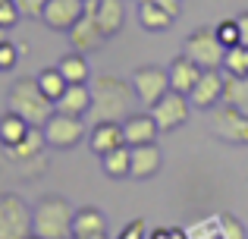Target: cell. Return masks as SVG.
<instances>
[{
  "label": "cell",
  "instance_id": "1",
  "mask_svg": "<svg viewBox=\"0 0 248 239\" xmlns=\"http://www.w3.org/2000/svg\"><path fill=\"white\" fill-rule=\"evenodd\" d=\"M135 101H139V95H135L132 82L120 79V76H101L91 85V117L123 123L132 113Z\"/></svg>",
  "mask_w": 248,
  "mask_h": 239
},
{
  "label": "cell",
  "instance_id": "2",
  "mask_svg": "<svg viewBox=\"0 0 248 239\" xmlns=\"http://www.w3.org/2000/svg\"><path fill=\"white\" fill-rule=\"evenodd\" d=\"M6 111L19 113V117H25L31 126L41 129L44 123H47V117L57 111V104L41 92L38 79H16L10 85V95H6Z\"/></svg>",
  "mask_w": 248,
  "mask_h": 239
},
{
  "label": "cell",
  "instance_id": "3",
  "mask_svg": "<svg viewBox=\"0 0 248 239\" xmlns=\"http://www.w3.org/2000/svg\"><path fill=\"white\" fill-rule=\"evenodd\" d=\"M73 205L60 195H47L31 208V230L41 239H69L73 236Z\"/></svg>",
  "mask_w": 248,
  "mask_h": 239
},
{
  "label": "cell",
  "instance_id": "4",
  "mask_svg": "<svg viewBox=\"0 0 248 239\" xmlns=\"http://www.w3.org/2000/svg\"><path fill=\"white\" fill-rule=\"evenodd\" d=\"M3 151H6V160L13 167H19L22 176H41L44 167H47V139L38 126H31V132L19 145L3 148Z\"/></svg>",
  "mask_w": 248,
  "mask_h": 239
},
{
  "label": "cell",
  "instance_id": "5",
  "mask_svg": "<svg viewBox=\"0 0 248 239\" xmlns=\"http://www.w3.org/2000/svg\"><path fill=\"white\" fill-rule=\"evenodd\" d=\"M31 233V208L13 192H0V239H29Z\"/></svg>",
  "mask_w": 248,
  "mask_h": 239
},
{
  "label": "cell",
  "instance_id": "6",
  "mask_svg": "<svg viewBox=\"0 0 248 239\" xmlns=\"http://www.w3.org/2000/svg\"><path fill=\"white\" fill-rule=\"evenodd\" d=\"M182 54L192 57L201 69H220L223 66V57H226V48L214 29H195L186 38V50Z\"/></svg>",
  "mask_w": 248,
  "mask_h": 239
},
{
  "label": "cell",
  "instance_id": "7",
  "mask_svg": "<svg viewBox=\"0 0 248 239\" xmlns=\"http://www.w3.org/2000/svg\"><path fill=\"white\" fill-rule=\"evenodd\" d=\"M41 132H44L50 148H76L85 139V123H82V117L54 111L47 117V123L41 126Z\"/></svg>",
  "mask_w": 248,
  "mask_h": 239
},
{
  "label": "cell",
  "instance_id": "8",
  "mask_svg": "<svg viewBox=\"0 0 248 239\" xmlns=\"http://www.w3.org/2000/svg\"><path fill=\"white\" fill-rule=\"evenodd\" d=\"M211 129L217 139L230 142V145H248V113L239 107H230L220 101L211 117Z\"/></svg>",
  "mask_w": 248,
  "mask_h": 239
},
{
  "label": "cell",
  "instance_id": "9",
  "mask_svg": "<svg viewBox=\"0 0 248 239\" xmlns=\"http://www.w3.org/2000/svg\"><path fill=\"white\" fill-rule=\"evenodd\" d=\"M129 82H132L135 95H139V101L145 107L157 104V101L170 92V73L160 69V66H154V63H151V66H139Z\"/></svg>",
  "mask_w": 248,
  "mask_h": 239
},
{
  "label": "cell",
  "instance_id": "10",
  "mask_svg": "<svg viewBox=\"0 0 248 239\" xmlns=\"http://www.w3.org/2000/svg\"><path fill=\"white\" fill-rule=\"evenodd\" d=\"M188 107H192V101H188V95H179V92H170L164 98L157 101V104H151L148 111H151V117L157 120L160 132H173V129H179L182 123L188 120Z\"/></svg>",
  "mask_w": 248,
  "mask_h": 239
},
{
  "label": "cell",
  "instance_id": "11",
  "mask_svg": "<svg viewBox=\"0 0 248 239\" xmlns=\"http://www.w3.org/2000/svg\"><path fill=\"white\" fill-rule=\"evenodd\" d=\"M104 41H107V35H104L101 22H97V13L85 10L82 19L69 29V44H73V50H79V54H91V50H101Z\"/></svg>",
  "mask_w": 248,
  "mask_h": 239
},
{
  "label": "cell",
  "instance_id": "12",
  "mask_svg": "<svg viewBox=\"0 0 248 239\" xmlns=\"http://www.w3.org/2000/svg\"><path fill=\"white\" fill-rule=\"evenodd\" d=\"M85 13V0H47L41 22L54 32H69Z\"/></svg>",
  "mask_w": 248,
  "mask_h": 239
},
{
  "label": "cell",
  "instance_id": "13",
  "mask_svg": "<svg viewBox=\"0 0 248 239\" xmlns=\"http://www.w3.org/2000/svg\"><path fill=\"white\" fill-rule=\"evenodd\" d=\"M188 101H192V107H198V111L217 107L220 101H223V73H220V69H204L198 85L188 95Z\"/></svg>",
  "mask_w": 248,
  "mask_h": 239
},
{
  "label": "cell",
  "instance_id": "14",
  "mask_svg": "<svg viewBox=\"0 0 248 239\" xmlns=\"http://www.w3.org/2000/svg\"><path fill=\"white\" fill-rule=\"evenodd\" d=\"M167 73H170V88H173V92L192 95V88L198 85V79H201V73H204V69H201L192 57L179 54V57H173V63H170Z\"/></svg>",
  "mask_w": 248,
  "mask_h": 239
},
{
  "label": "cell",
  "instance_id": "15",
  "mask_svg": "<svg viewBox=\"0 0 248 239\" xmlns=\"http://www.w3.org/2000/svg\"><path fill=\"white\" fill-rule=\"evenodd\" d=\"M157 120L151 117V111L148 113H129L126 120H123V135H126V145H148V142H157Z\"/></svg>",
  "mask_w": 248,
  "mask_h": 239
},
{
  "label": "cell",
  "instance_id": "16",
  "mask_svg": "<svg viewBox=\"0 0 248 239\" xmlns=\"http://www.w3.org/2000/svg\"><path fill=\"white\" fill-rule=\"evenodd\" d=\"M88 145L91 151L101 158V154L113 151V148L126 145V135H123V123H113V120H97L94 129L88 132Z\"/></svg>",
  "mask_w": 248,
  "mask_h": 239
},
{
  "label": "cell",
  "instance_id": "17",
  "mask_svg": "<svg viewBox=\"0 0 248 239\" xmlns=\"http://www.w3.org/2000/svg\"><path fill=\"white\" fill-rule=\"evenodd\" d=\"M129 148H132V173H129V176L151 179L154 173L160 170V160H164L160 148L154 145V142H148V145H129Z\"/></svg>",
  "mask_w": 248,
  "mask_h": 239
},
{
  "label": "cell",
  "instance_id": "18",
  "mask_svg": "<svg viewBox=\"0 0 248 239\" xmlns=\"http://www.w3.org/2000/svg\"><path fill=\"white\" fill-rule=\"evenodd\" d=\"M57 111L73 113V117H85V113H91V88H88V82L66 85V92L57 98Z\"/></svg>",
  "mask_w": 248,
  "mask_h": 239
},
{
  "label": "cell",
  "instance_id": "19",
  "mask_svg": "<svg viewBox=\"0 0 248 239\" xmlns=\"http://www.w3.org/2000/svg\"><path fill=\"white\" fill-rule=\"evenodd\" d=\"M97 22L107 38L120 35V29L126 25V3L123 0H97Z\"/></svg>",
  "mask_w": 248,
  "mask_h": 239
},
{
  "label": "cell",
  "instance_id": "20",
  "mask_svg": "<svg viewBox=\"0 0 248 239\" xmlns=\"http://www.w3.org/2000/svg\"><path fill=\"white\" fill-rule=\"evenodd\" d=\"M29 132H31V123L25 117H19V113H13V111H6L3 117H0V148L19 145Z\"/></svg>",
  "mask_w": 248,
  "mask_h": 239
},
{
  "label": "cell",
  "instance_id": "21",
  "mask_svg": "<svg viewBox=\"0 0 248 239\" xmlns=\"http://www.w3.org/2000/svg\"><path fill=\"white\" fill-rule=\"evenodd\" d=\"M101 167H104V173L113 176V179L129 176V173H132V148L120 145V148H113V151L101 154Z\"/></svg>",
  "mask_w": 248,
  "mask_h": 239
},
{
  "label": "cell",
  "instance_id": "22",
  "mask_svg": "<svg viewBox=\"0 0 248 239\" xmlns=\"http://www.w3.org/2000/svg\"><path fill=\"white\" fill-rule=\"evenodd\" d=\"M223 104L248 113V76H232V73L223 76Z\"/></svg>",
  "mask_w": 248,
  "mask_h": 239
},
{
  "label": "cell",
  "instance_id": "23",
  "mask_svg": "<svg viewBox=\"0 0 248 239\" xmlns=\"http://www.w3.org/2000/svg\"><path fill=\"white\" fill-rule=\"evenodd\" d=\"M57 69L63 73V79H66L69 85H76V82H88V79H91L88 60H85V54H79V50H69L66 57H60Z\"/></svg>",
  "mask_w": 248,
  "mask_h": 239
},
{
  "label": "cell",
  "instance_id": "24",
  "mask_svg": "<svg viewBox=\"0 0 248 239\" xmlns=\"http://www.w3.org/2000/svg\"><path fill=\"white\" fill-rule=\"evenodd\" d=\"M173 13H167L164 6H154V3H139V22L141 29L148 32H167L173 25Z\"/></svg>",
  "mask_w": 248,
  "mask_h": 239
},
{
  "label": "cell",
  "instance_id": "25",
  "mask_svg": "<svg viewBox=\"0 0 248 239\" xmlns=\"http://www.w3.org/2000/svg\"><path fill=\"white\" fill-rule=\"evenodd\" d=\"M73 233H107V217L101 208H79L73 217Z\"/></svg>",
  "mask_w": 248,
  "mask_h": 239
},
{
  "label": "cell",
  "instance_id": "26",
  "mask_svg": "<svg viewBox=\"0 0 248 239\" xmlns=\"http://www.w3.org/2000/svg\"><path fill=\"white\" fill-rule=\"evenodd\" d=\"M35 79H38V85H41V92L47 95V98L54 101V104H57V98H60V95L66 92V85H69V82L63 79V73H60L57 66H47V69H41V73H38Z\"/></svg>",
  "mask_w": 248,
  "mask_h": 239
},
{
  "label": "cell",
  "instance_id": "27",
  "mask_svg": "<svg viewBox=\"0 0 248 239\" xmlns=\"http://www.w3.org/2000/svg\"><path fill=\"white\" fill-rule=\"evenodd\" d=\"M223 69L232 73V76H248V44H232V48H226Z\"/></svg>",
  "mask_w": 248,
  "mask_h": 239
},
{
  "label": "cell",
  "instance_id": "28",
  "mask_svg": "<svg viewBox=\"0 0 248 239\" xmlns=\"http://www.w3.org/2000/svg\"><path fill=\"white\" fill-rule=\"evenodd\" d=\"M217 227H220V236L217 239H245V227L239 223L236 214H220L217 217Z\"/></svg>",
  "mask_w": 248,
  "mask_h": 239
},
{
  "label": "cell",
  "instance_id": "29",
  "mask_svg": "<svg viewBox=\"0 0 248 239\" xmlns=\"http://www.w3.org/2000/svg\"><path fill=\"white\" fill-rule=\"evenodd\" d=\"M214 32H217V38L223 41V48L239 44V22H236V19H223V22H217V25H214Z\"/></svg>",
  "mask_w": 248,
  "mask_h": 239
},
{
  "label": "cell",
  "instance_id": "30",
  "mask_svg": "<svg viewBox=\"0 0 248 239\" xmlns=\"http://www.w3.org/2000/svg\"><path fill=\"white\" fill-rule=\"evenodd\" d=\"M19 54H22V48H16V44L6 38L3 44H0V69H13L19 60Z\"/></svg>",
  "mask_w": 248,
  "mask_h": 239
},
{
  "label": "cell",
  "instance_id": "31",
  "mask_svg": "<svg viewBox=\"0 0 248 239\" xmlns=\"http://www.w3.org/2000/svg\"><path fill=\"white\" fill-rule=\"evenodd\" d=\"M13 3L19 6V13H22L25 19H41V16H44V6H47V0H13Z\"/></svg>",
  "mask_w": 248,
  "mask_h": 239
},
{
  "label": "cell",
  "instance_id": "32",
  "mask_svg": "<svg viewBox=\"0 0 248 239\" xmlns=\"http://www.w3.org/2000/svg\"><path fill=\"white\" fill-rule=\"evenodd\" d=\"M19 19H22L19 6L13 3V0H3V3H0V25H3V29H13Z\"/></svg>",
  "mask_w": 248,
  "mask_h": 239
},
{
  "label": "cell",
  "instance_id": "33",
  "mask_svg": "<svg viewBox=\"0 0 248 239\" xmlns=\"http://www.w3.org/2000/svg\"><path fill=\"white\" fill-rule=\"evenodd\" d=\"M116 239H145V221L126 223V227L120 230V236H116Z\"/></svg>",
  "mask_w": 248,
  "mask_h": 239
},
{
  "label": "cell",
  "instance_id": "34",
  "mask_svg": "<svg viewBox=\"0 0 248 239\" xmlns=\"http://www.w3.org/2000/svg\"><path fill=\"white\" fill-rule=\"evenodd\" d=\"M139 3H154V6H164V10H167V13H173V16H179V13H182L179 0H139Z\"/></svg>",
  "mask_w": 248,
  "mask_h": 239
},
{
  "label": "cell",
  "instance_id": "35",
  "mask_svg": "<svg viewBox=\"0 0 248 239\" xmlns=\"http://www.w3.org/2000/svg\"><path fill=\"white\" fill-rule=\"evenodd\" d=\"M236 22H239V44H248V10L239 13Z\"/></svg>",
  "mask_w": 248,
  "mask_h": 239
},
{
  "label": "cell",
  "instance_id": "36",
  "mask_svg": "<svg viewBox=\"0 0 248 239\" xmlns=\"http://www.w3.org/2000/svg\"><path fill=\"white\" fill-rule=\"evenodd\" d=\"M69 239H107V233H73Z\"/></svg>",
  "mask_w": 248,
  "mask_h": 239
},
{
  "label": "cell",
  "instance_id": "37",
  "mask_svg": "<svg viewBox=\"0 0 248 239\" xmlns=\"http://www.w3.org/2000/svg\"><path fill=\"white\" fill-rule=\"evenodd\" d=\"M151 239H173V236H170V230H154Z\"/></svg>",
  "mask_w": 248,
  "mask_h": 239
},
{
  "label": "cell",
  "instance_id": "38",
  "mask_svg": "<svg viewBox=\"0 0 248 239\" xmlns=\"http://www.w3.org/2000/svg\"><path fill=\"white\" fill-rule=\"evenodd\" d=\"M170 236H173V239H188L186 230H170Z\"/></svg>",
  "mask_w": 248,
  "mask_h": 239
},
{
  "label": "cell",
  "instance_id": "39",
  "mask_svg": "<svg viewBox=\"0 0 248 239\" xmlns=\"http://www.w3.org/2000/svg\"><path fill=\"white\" fill-rule=\"evenodd\" d=\"M6 32H10V29H3V25H0V44L6 41Z\"/></svg>",
  "mask_w": 248,
  "mask_h": 239
},
{
  "label": "cell",
  "instance_id": "40",
  "mask_svg": "<svg viewBox=\"0 0 248 239\" xmlns=\"http://www.w3.org/2000/svg\"><path fill=\"white\" fill-rule=\"evenodd\" d=\"M29 239H41V236H35V233H31V236H29Z\"/></svg>",
  "mask_w": 248,
  "mask_h": 239
},
{
  "label": "cell",
  "instance_id": "41",
  "mask_svg": "<svg viewBox=\"0 0 248 239\" xmlns=\"http://www.w3.org/2000/svg\"><path fill=\"white\" fill-rule=\"evenodd\" d=\"M0 3H3V0H0Z\"/></svg>",
  "mask_w": 248,
  "mask_h": 239
}]
</instances>
